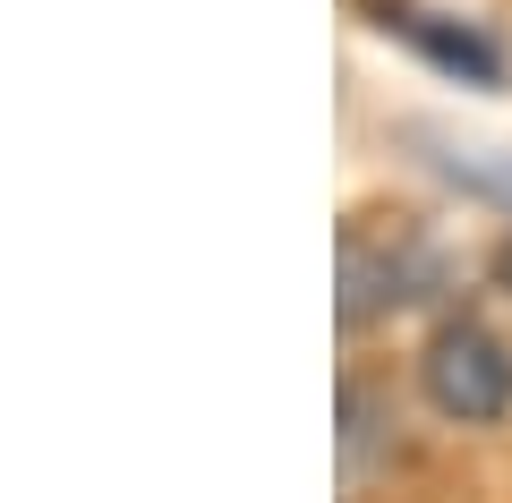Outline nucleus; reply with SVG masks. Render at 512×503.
<instances>
[{"label": "nucleus", "instance_id": "obj_1", "mask_svg": "<svg viewBox=\"0 0 512 503\" xmlns=\"http://www.w3.org/2000/svg\"><path fill=\"white\" fill-rule=\"evenodd\" d=\"M444 282V256L419 222H384V214H350L342 222V333H367L376 316L393 307H419L436 299Z\"/></svg>", "mask_w": 512, "mask_h": 503}, {"label": "nucleus", "instance_id": "obj_2", "mask_svg": "<svg viewBox=\"0 0 512 503\" xmlns=\"http://www.w3.org/2000/svg\"><path fill=\"white\" fill-rule=\"evenodd\" d=\"M419 393L444 427H504L512 418V342L487 316H444L419 350Z\"/></svg>", "mask_w": 512, "mask_h": 503}, {"label": "nucleus", "instance_id": "obj_3", "mask_svg": "<svg viewBox=\"0 0 512 503\" xmlns=\"http://www.w3.org/2000/svg\"><path fill=\"white\" fill-rule=\"evenodd\" d=\"M384 35H402V43H419L436 69H453V77H470V86H504V52H495V35L487 26H470V18H444V9H410V0H384Z\"/></svg>", "mask_w": 512, "mask_h": 503}, {"label": "nucleus", "instance_id": "obj_4", "mask_svg": "<svg viewBox=\"0 0 512 503\" xmlns=\"http://www.w3.org/2000/svg\"><path fill=\"white\" fill-rule=\"evenodd\" d=\"M495 282L512 290V239H504V248H495Z\"/></svg>", "mask_w": 512, "mask_h": 503}]
</instances>
